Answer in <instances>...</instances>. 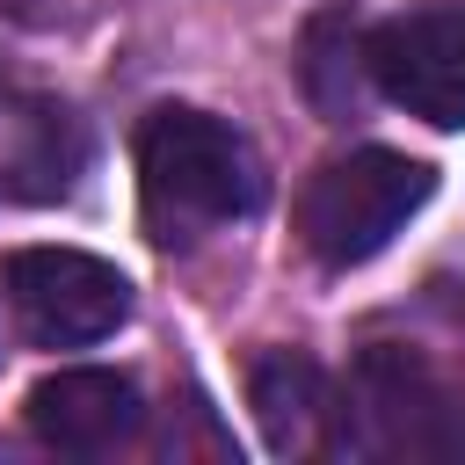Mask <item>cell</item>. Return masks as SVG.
<instances>
[{
	"label": "cell",
	"mask_w": 465,
	"mask_h": 465,
	"mask_svg": "<svg viewBox=\"0 0 465 465\" xmlns=\"http://www.w3.org/2000/svg\"><path fill=\"white\" fill-rule=\"evenodd\" d=\"M0 15H15V22H51L58 0H0Z\"/></svg>",
	"instance_id": "9c48e42d"
},
{
	"label": "cell",
	"mask_w": 465,
	"mask_h": 465,
	"mask_svg": "<svg viewBox=\"0 0 465 465\" xmlns=\"http://www.w3.org/2000/svg\"><path fill=\"white\" fill-rule=\"evenodd\" d=\"M138 189L160 225V240H196L211 225H232L262 203V160L254 145L211 116V109H153L138 131Z\"/></svg>",
	"instance_id": "6da1fadb"
},
{
	"label": "cell",
	"mask_w": 465,
	"mask_h": 465,
	"mask_svg": "<svg viewBox=\"0 0 465 465\" xmlns=\"http://www.w3.org/2000/svg\"><path fill=\"white\" fill-rule=\"evenodd\" d=\"M247 400H254V421H262V436H269L276 458H305V450L327 443L334 385H327V371H320L305 349H269V356H254Z\"/></svg>",
	"instance_id": "8992f818"
},
{
	"label": "cell",
	"mask_w": 465,
	"mask_h": 465,
	"mask_svg": "<svg viewBox=\"0 0 465 465\" xmlns=\"http://www.w3.org/2000/svg\"><path fill=\"white\" fill-rule=\"evenodd\" d=\"M22 414H29L36 443H51V450H65V458H102V450H116V443L138 436L145 400H138V385H131L124 371L80 363V371L44 378Z\"/></svg>",
	"instance_id": "5b68a950"
},
{
	"label": "cell",
	"mask_w": 465,
	"mask_h": 465,
	"mask_svg": "<svg viewBox=\"0 0 465 465\" xmlns=\"http://www.w3.org/2000/svg\"><path fill=\"white\" fill-rule=\"evenodd\" d=\"M363 36H371V29H356V15H312V29H305L298 80H305V94H312V109H320L327 124H349V116L363 109V94H371Z\"/></svg>",
	"instance_id": "ba28073f"
},
{
	"label": "cell",
	"mask_w": 465,
	"mask_h": 465,
	"mask_svg": "<svg viewBox=\"0 0 465 465\" xmlns=\"http://www.w3.org/2000/svg\"><path fill=\"white\" fill-rule=\"evenodd\" d=\"M87 167V138L73 124V109H51V102H29L22 116H7V145H0V174L15 196L44 203V196H65Z\"/></svg>",
	"instance_id": "52a82bcc"
},
{
	"label": "cell",
	"mask_w": 465,
	"mask_h": 465,
	"mask_svg": "<svg viewBox=\"0 0 465 465\" xmlns=\"http://www.w3.org/2000/svg\"><path fill=\"white\" fill-rule=\"evenodd\" d=\"M0 291L29 341L44 349H87L131 320V283L116 262L80 247H22L0 262Z\"/></svg>",
	"instance_id": "3957f363"
},
{
	"label": "cell",
	"mask_w": 465,
	"mask_h": 465,
	"mask_svg": "<svg viewBox=\"0 0 465 465\" xmlns=\"http://www.w3.org/2000/svg\"><path fill=\"white\" fill-rule=\"evenodd\" d=\"M436 174L392 145H363L349 160H327L298 196V240L320 269H356L392 247V232L429 203Z\"/></svg>",
	"instance_id": "7a4b0ae2"
},
{
	"label": "cell",
	"mask_w": 465,
	"mask_h": 465,
	"mask_svg": "<svg viewBox=\"0 0 465 465\" xmlns=\"http://www.w3.org/2000/svg\"><path fill=\"white\" fill-rule=\"evenodd\" d=\"M363 58H371V87L392 109H407L436 131L465 124V7L429 0V7L385 15L363 36Z\"/></svg>",
	"instance_id": "277c9868"
}]
</instances>
